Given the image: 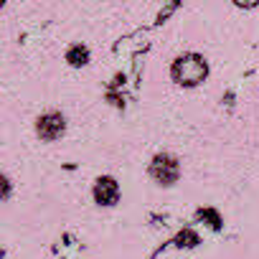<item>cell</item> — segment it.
<instances>
[{
  "label": "cell",
  "mask_w": 259,
  "mask_h": 259,
  "mask_svg": "<svg viewBox=\"0 0 259 259\" xmlns=\"http://www.w3.org/2000/svg\"><path fill=\"white\" fill-rule=\"evenodd\" d=\"M206 74H208V66H206L203 56H198V54L178 56V59L173 61V66H170V76H173L178 84H183V87H196V84H201V81L206 79Z\"/></svg>",
  "instance_id": "6da1fadb"
},
{
  "label": "cell",
  "mask_w": 259,
  "mask_h": 259,
  "mask_svg": "<svg viewBox=\"0 0 259 259\" xmlns=\"http://www.w3.org/2000/svg\"><path fill=\"white\" fill-rule=\"evenodd\" d=\"M178 173H181L178 160L170 158V155H155L153 163H150V176H153L158 183H163V186L176 183V181H178Z\"/></svg>",
  "instance_id": "7a4b0ae2"
},
{
  "label": "cell",
  "mask_w": 259,
  "mask_h": 259,
  "mask_svg": "<svg viewBox=\"0 0 259 259\" xmlns=\"http://www.w3.org/2000/svg\"><path fill=\"white\" fill-rule=\"evenodd\" d=\"M64 117L59 112H49V114H41L38 122H36V130L44 140H56L61 133H64Z\"/></svg>",
  "instance_id": "3957f363"
},
{
  "label": "cell",
  "mask_w": 259,
  "mask_h": 259,
  "mask_svg": "<svg viewBox=\"0 0 259 259\" xmlns=\"http://www.w3.org/2000/svg\"><path fill=\"white\" fill-rule=\"evenodd\" d=\"M94 198H97L99 206H114L117 198H119V186H117V181L109 178V176L99 178L97 186H94Z\"/></svg>",
  "instance_id": "277c9868"
},
{
  "label": "cell",
  "mask_w": 259,
  "mask_h": 259,
  "mask_svg": "<svg viewBox=\"0 0 259 259\" xmlns=\"http://www.w3.org/2000/svg\"><path fill=\"white\" fill-rule=\"evenodd\" d=\"M66 61H69L71 66H84V64L89 61V51H87L84 46H71L69 54H66Z\"/></svg>",
  "instance_id": "5b68a950"
}]
</instances>
